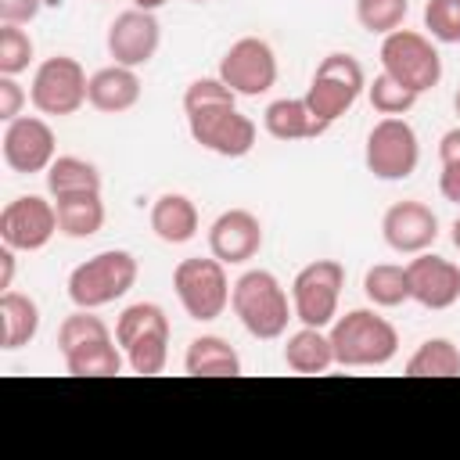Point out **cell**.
Instances as JSON below:
<instances>
[{"instance_id":"obj_21","label":"cell","mask_w":460,"mask_h":460,"mask_svg":"<svg viewBox=\"0 0 460 460\" xmlns=\"http://www.w3.org/2000/svg\"><path fill=\"white\" fill-rule=\"evenodd\" d=\"M262 126H266V133L273 140H284V144L288 140H313V137H320L327 129V122H320L309 111L305 97H280V101L266 104Z\"/></svg>"},{"instance_id":"obj_42","label":"cell","mask_w":460,"mask_h":460,"mask_svg":"<svg viewBox=\"0 0 460 460\" xmlns=\"http://www.w3.org/2000/svg\"><path fill=\"white\" fill-rule=\"evenodd\" d=\"M453 108H456V115H460V90H456V97H453Z\"/></svg>"},{"instance_id":"obj_34","label":"cell","mask_w":460,"mask_h":460,"mask_svg":"<svg viewBox=\"0 0 460 460\" xmlns=\"http://www.w3.org/2000/svg\"><path fill=\"white\" fill-rule=\"evenodd\" d=\"M424 29L435 43H460V0H428Z\"/></svg>"},{"instance_id":"obj_37","label":"cell","mask_w":460,"mask_h":460,"mask_svg":"<svg viewBox=\"0 0 460 460\" xmlns=\"http://www.w3.org/2000/svg\"><path fill=\"white\" fill-rule=\"evenodd\" d=\"M438 194L453 205H460V162H442L438 172Z\"/></svg>"},{"instance_id":"obj_33","label":"cell","mask_w":460,"mask_h":460,"mask_svg":"<svg viewBox=\"0 0 460 460\" xmlns=\"http://www.w3.org/2000/svg\"><path fill=\"white\" fill-rule=\"evenodd\" d=\"M32 36L22 25H4L0 22V75H22L32 65Z\"/></svg>"},{"instance_id":"obj_38","label":"cell","mask_w":460,"mask_h":460,"mask_svg":"<svg viewBox=\"0 0 460 460\" xmlns=\"http://www.w3.org/2000/svg\"><path fill=\"white\" fill-rule=\"evenodd\" d=\"M438 162H460V126L446 129L438 140Z\"/></svg>"},{"instance_id":"obj_24","label":"cell","mask_w":460,"mask_h":460,"mask_svg":"<svg viewBox=\"0 0 460 460\" xmlns=\"http://www.w3.org/2000/svg\"><path fill=\"white\" fill-rule=\"evenodd\" d=\"M58 208V230L72 241L93 237L104 226V201L101 190H75V194H61L54 198Z\"/></svg>"},{"instance_id":"obj_31","label":"cell","mask_w":460,"mask_h":460,"mask_svg":"<svg viewBox=\"0 0 460 460\" xmlns=\"http://www.w3.org/2000/svg\"><path fill=\"white\" fill-rule=\"evenodd\" d=\"M406 14H410V0H356V22L374 36H388L402 29Z\"/></svg>"},{"instance_id":"obj_28","label":"cell","mask_w":460,"mask_h":460,"mask_svg":"<svg viewBox=\"0 0 460 460\" xmlns=\"http://www.w3.org/2000/svg\"><path fill=\"white\" fill-rule=\"evenodd\" d=\"M47 190H50V198L75 194V190H101V172L93 162H86L79 155H58L47 169Z\"/></svg>"},{"instance_id":"obj_1","label":"cell","mask_w":460,"mask_h":460,"mask_svg":"<svg viewBox=\"0 0 460 460\" xmlns=\"http://www.w3.org/2000/svg\"><path fill=\"white\" fill-rule=\"evenodd\" d=\"M58 352L72 377H115L126 363L122 345L93 309H75L58 327Z\"/></svg>"},{"instance_id":"obj_41","label":"cell","mask_w":460,"mask_h":460,"mask_svg":"<svg viewBox=\"0 0 460 460\" xmlns=\"http://www.w3.org/2000/svg\"><path fill=\"white\" fill-rule=\"evenodd\" d=\"M449 241H453V248L460 252V216L453 219V226H449Z\"/></svg>"},{"instance_id":"obj_36","label":"cell","mask_w":460,"mask_h":460,"mask_svg":"<svg viewBox=\"0 0 460 460\" xmlns=\"http://www.w3.org/2000/svg\"><path fill=\"white\" fill-rule=\"evenodd\" d=\"M43 0H0V22L4 25H29L40 14Z\"/></svg>"},{"instance_id":"obj_15","label":"cell","mask_w":460,"mask_h":460,"mask_svg":"<svg viewBox=\"0 0 460 460\" xmlns=\"http://www.w3.org/2000/svg\"><path fill=\"white\" fill-rule=\"evenodd\" d=\"M104 43H108V54H111L115 65L140 68V65H147L158 54L162 25H158L155 11L129 7V11L115 14V22L108 25V40Z\"/></svg>"},{"instance_id":"obj_30","label":"cell","mask_w":460,"mask_h":460,"mask_svg":"<svg viewBox=\"0 0 460 460\" xmlns=\"http://www.w3.org/2000/svg\"><path fill=\"white\" fill-rule=\"evenodd\" d=\"M158 327H169L165 309H162L158 302H133V305H126V309L119 313V320H115V341H119L122 352H126V345H133L140 334L158 331Z\"/></svg>"},{"instance_id":"obj_39","label":"cell","mask_w":460,"mask_h":460,"mask_svg":"<svg viewBox=\"0 0 460 460\" xmlns=\"http://www.w3.org/2000/svg\"><path fill=\"white\" fill-rule=\"evenodd\" d=\"M14 284V248L0 244V291H11Z\"/></svg>"},{"instance_id":"obj_8","label":"cell","mask_w":460,"mask_h":460,"mask_svg":"<svg viewBox=\"0 0 460 460\" xmlns=\"http://www.w3.org/2000/svg\"><path fill=\"white\" fill-rule=\"evenodd\" d=\"M345 288V266L338 259H313L291 280V309L305 327H331L338 320V298Z\"/></svg>"},{"instance_id":"obj_27","label":"cell","mask_w":460,"mask_h":460,"mask_svg":"<svg viewBox=\"0 0 460 460\" xmlns=\"http://www.w3.org/2000/svg\"><path fill=\"white\" fill-rule=\"evenodd\" d=\"M410 377H460V349L449 338H428L406 359Z\"/></svg>"},{"instance_id":"obj_7","label":"cell","mask_w":460,"mask_h":460,"mask_svg":"<svg viewBox=\"0 0 460 460\" xmlns=\"http://www.w3.org/2000/svg\"><path fill=\"white\" fill-rule=\"evenodd\" d=\"M420 162V144L413 126L402 115H385L374 122V129L367 133L363 144V165L370 176L385 180V183H399L410 180L417 172Z\"/></svg>"},{"instance_id":"obj_16","label":"cell","mask_w":460,"mask_h":460,"mask_svg":"<svg viewBox=\"0 0 460 460\" xmlns=\"http://www.w3.org/2000/svg\"><path fill=\"white\" fill-rule=\"evenodd\" d=\"M381 237L399 255H420L438 241V216L417 198L395 201L381 216Z\"/></svg>"},{"instance_id":"obj_5","label":"cell","mask_w":460,"mask_h":460,"mask_svg":"<svg viewBox=\"0 0 460 460\" xmlns=\"http://www.w3.org/2000/svg\"><path fill=\"white\" fill-rule=\"evenodd\" d=\"M230 277H226V262H219L216 255H190L180 259L172 270V291L183 305V313L198 323H208L216 316H223V309L230 305Z\"/></svg>"},{"instance_id":"obj_40","label":"cell","mask_w":460,"mask_h":460,"mask_svg":"<svg viewBox=\"0 0 460 460\" xmlns=\"http://www.w3.org/2000/svg\"><path fill=\"white\" fill-rule=\"evenodd\" d=\"M169 0H133V7H140V11H158V7H165Z\"/></svg>"},{"instance_id":"obj_26","label":"cell","mask_w":460,"mask_h":460,"mask_svg":"<svg viewBox=\"0 0 460 460\" xmlns=\"http://www.w3.org/2000/svg\"><path fill=\"white\" fill-rule=\"evenodd\" d=\"M363 295L377 309H395L410 302V273L399 262H374L363 273Z\"/></svg>"},{"instance_id":"obj_2","label":"cell","mask_w":460,"mask_h":460,"mask_svg":"<svg viewBox=\"0 0 460 460\" xmlns=\"http://www.w3.org/2000/svg\"><path fill=\"white\" fill-rule=\"evenodd\" d=\"M230 309L241 320V327L259 338V341H277L284 338L288 323L295 320L291 298L284 291V284L270 273V270H244L234 288H230Z\"/></svg>"},{"instance_id":"obj_29","label":"cell","mask_w":460,"mask_h":460,"mask_svg":"<svg viewBox=\"0 0 460 460\" xmlns=\"http://www.w3.org/2000/svg\"><path fill=\"white\" fill-rule=\"evenodd\" d=\"M169 363V327H158V331H147L140 334L133 345H126V367L133 374H144V377H155L162 374Z\"/></svg>"},{"instance_id":"obj_6","label":"cell","mask_w":460,"mask_h":460,"mask_svg":"<svg viewBox=\"0 0 460 460\" xmlns=\"http://www.w3.org/2000/svg\"><path fill=\"white\" fill-rule=\"evenodd\" d=\"M363 90H367L363 65L352 54L334 50V54L320 58V65H316V72L309 79V90H305V104L320 122L331 126L359 101Z\"/></svg>"},{"instance_id":"obj_10","label":"cell","mask_w":460,"mask_h":460,"mask_svg":"<svg viewBox=\"0 0 460 460\" xmlns=\"http://www.w3.org/2000/svg\"><path fill=\"white\" fill-rule=\"evenodd\" d=\"M381 72L395 75L402 86L424 93L435 90L442 79V58L431 36L413 29H395L381 40Z\"/></svg>"},{"instance_id":"obj_17","label":"cell","mask_w":460,"mask_h":460,"mask_svg":"<svg viewBox=\"0 0 460 460\" xmlns=\"http://www.w3.org/2000/svg\"><path fill=\"white\" fill-rule=\"evenodd\" d=\"M410 273V302L424 309H449L460 298V266L435 255L431 248L406 262Z\"/></svg>"},{"instance_id":"obj_20","label":"cell","mask_w":460,"mask_h":460,"mask_svg":"<svg viewBox=\"0 0 460 460\" xmlns=\"http://www.w3.org/2000/svg\"><path fill=\"white\" fill-rule=\"evenodd\" d=\"M147 219H151L155 237L165 241V244H187V241L198 237V226H201L198 205H194L187 194H180V190L158 194V198L151 201Z\"/></svg>"},{"instance_id":"obj_25","label":"cell","mask_w":460,"mask_h":460,"mask_svg":"<svg viewBox=\"0 0 460 460\" xmlns=\"http://www.w3.org/2000/svg\"><path fill=\"white\" fill-rule=\"evenodd\" d=\"M40 331V305L22 291H0V349L14 352Z\"/></svg>"},{"instance_id":"obj_22","label":"cell","mask_w":460,"mask_h":460,"mask_svg":"<svg viewBox=\"0 0 460 460\" xmlns=\"http://www.w3.org/2000/svg\"><path fill=\"white\" fill-rule=\"evenodd\" d=\"M284 367L291 374H327L334 363V345L323 327H298L284 341Z\"/></svg>"},{"instance_id":"obj_19","label":"cell","mask_w":460,"mask_h":460,"mask_svg":"<svg viewBox=\"0 0 460 460\" xmlns=\"http://www.w3.org/2000/svg\"><path fill=\"white\" fill-rule=\"evenodd\" d=\"M144 86H140V75L137 68H126V65H104L90 75V86H86V104L104 111V115H122L129 108H137Z\"/></svg>"},{"instance_id":"obj_32","label":"cell","mask_w":460,"mask_h":460,"mask_svg":"<svg viewBox=\"0 0 460 460\" xmlns=\"http://www.w3.org/2000/svg\"><path fill=\"white\" fill-rule=\"evenodd\" d=\"M367 97H370V108H374L377 115H406V111L417 104L420 93L410 90V86H402L395 75L377 72L374 83H367Z\"/></svg>"},{"instance_id":"obj_9","label":"cell","mask_w":460,"mask_h":460,"mask_svg":"<svg viewBox=\"0 0 460 460\" xmlns=\"http://www.w3.org/2000/svg\"><path fill=\"white\" fill-rule=\"evenodd\" d=\"M187 129L190 140L219 158H244L255 147V122L237 111V104H201L187 108Z\"/></svg>"},{"instance_id":"obj_3","label":"cell","mask_w":460,"mask_h":460,"mask_svg":"<svg viewBox=\"0 0 460 460\" xmlns=\"http://www.w3.org/2000/svg\"><path fill=\"white\" fill-rule=\"evenodd\" d=\"M327 334L338 367H385L399 352V331L377 309H349Z\"/></svg>"},{"instance_id":"obj_12","label":"cell","mask_w":460,"mask_h":460,"mask_svg":"<svg viewBox=\"0 0 460 460\" xmlns=\"http://www.w3.org/2000/svg\"><path fill=\"white\" fill-rule=\"evenodd\" d=\"M219 79L237 97H259L277 83V54L259 36H241L219 58Z\"/></svg>"},{"instance_id":"obj_4","label":"cell","mask_w":460,"mask_h":460,"mask_svg":"<svg viewBox=\"0 0 460 460\" xmlns=\"http://www.w3.org/2000/svg\"><path fill=\"white\" fill-rule=\"evenodd\" d=\"M137 255L126 248H104L68 273V298L75 309H101L119 302L137 284Z\"/></svg>"},{"instance_id":"obj_43","label":"cell","mask_w":460,"mask_h":460,"mask_svg":"<svg viewBox=\"0 0 460 460\" xmlns=\"http://www.w3.org/2000/svg\"><path fill=\"white\" fill-rule=\"evenodd\" d=\"M190 4H208V0H190Z\"/></svg>"},{"instance_id":"obj_18","label":"cell","mask_w":460,"mask_h":460,"mask_svg":"<svg viewBox=\"0 0 460 460\" xmlns=\"http://www.w3.org/2000/svg\"><path fill=\"white\" fill-rule=\"evenodd\" d=\"M208 252L226 262V266H241L248 259H255L262 252V223L255 212L248 208H226L212 219L208 226Z\"/></svg>"},{"instance_id":"obj_14","label":"cell","mask_w":460,"mask_h":460,"mask_svg":"<svg viewBox=\"0 0 460 460\" xmlns=\"http://www.w3.org/2000/svg\"><path fill=\"white\" fill-rule=\"evenodd\" d=\"M54 234H61L58 208L40 194H18L0 212V241L11 244L14 252H40L50 244Z\"/></svg>"},{"instance_id":"obj_23","label":"cell","mask_w":460,"mask_h":460,"mask_svg":"<svg viewBox=\"0 0 460 460\" xmlns=\"http://www.w3.org/2000/svg\"><path fill=\"white\" fill-rule=\"evenodd\" d=\"M183 370L194 374V377H237L241 374V356H237V349L226 338H219V334H198L187 345Z\"/></svg>"},{"instance_id":"obj_13","label":"cell","mask_w":460,"mask_h":460,"mask_svg":"<svg viewBox=\"0 0 460 460\" xmlns=\"http://www.w3.org/2000/svg\"><path fill=\"white\" fill-rule=\"evenodd\" d=\"M0 151L11 172L32 176V172H47L50 162L58 158V137L50 129L47 119L40 115H18L7 122L4 137H0Z\"/></svg>"},{"instance_id":"obj_11","label":"cell","mask_w":460,"mask_h":460,"mask_svg":"<svg viewBox=\"0 0 460 460\" xmlns=\"http://www.w3.org/2000/svg\"><path fill=\"white\" fill-rule=\"evenodd\" d=\"M86 86H90L86 68L68 54H54L36 65L29 83V101L40 115H75L86 104Z\"/></svg>"},{"instance_id":"obj_35","label":"cell","mask_w":460,"mask_h":460,"mask_svg":"<svg viewBox=\"0 0 460 460\" xmlns=\"http://www.w3.org/2000/svg\"><path fill=\"white\" fill-rule=\"evenodd\" d=\"M25 101H29V93L22 90V83L14 75H0V119L4 122L18 119L22 108H25Z\"/></svg>"}]
</instances>
